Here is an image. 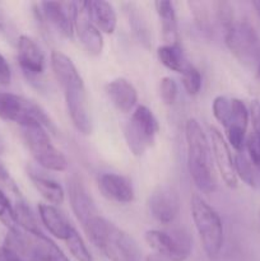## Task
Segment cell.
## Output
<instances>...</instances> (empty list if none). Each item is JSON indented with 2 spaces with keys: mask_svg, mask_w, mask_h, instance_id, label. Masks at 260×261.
Returning <instances> with one entry per match:
<instances>
[{
  "mask_svg": "<svg viewBox=\"0 0 260 261\" xmlns=\"http://www.w3.org/2000/svg\"><path fill=\"white\" fill-rule=\"evenodd\" d=\"M27 261H70L60 247L45 234L24 232Z\"/></svg>",
  "mask_w": 260,
  "mask_h": 261,
  "instance_id": "16",
  "label": "cell"
},
{
  "mask_svg": "<svg viewBox=\"0 0 260 261\" xmlns=\"http://www.w3.org/2000/svg\"><path fill=\"white\" fill-rule=\"evenodd\" d=\"M20 130L31 155L41 167L54 172H63L68 168L65 155L53 144L42 125L32 124L20 127Z\"/></svg>",
  "mask_w": 260,
  "mask_h": 261,
  "instance_id": "5",
  "label": "cell"
},
{
  "mask_svg": "<svg viewBox=\"0 0 260 261\" xmlns=\"http://www.w3.org/2000/svg\"><path fill=\"white\" fill-rule=\"evenodd\" d=\"M30 178L33 186L37 189L42 198L46 199L47 203H50V205L55 206L63 204L65 193H64V189L61 188L60 184H58L53 178L46 177V176L36 172H30Z\"/></svg>",
  "mask_w": 260,
  "mask_h": 261,
  "instance_id": "22",
  "label": "cell"
},
{
  "mask_svg": "<svg viewBox=\"0 0 260 261\" xmlns=\"http://www.w3.org/2000/svg\"><path fill=\"white\" fill-rule=\"evenodd\" d=\"M252 5H254V8L256 9V13L259 14V17H260V2H254L252 3Z\"/></svg>",
  "mask_w": 260,
  "mask_h": 261,
  "instance_id": "36",
  "label": "cell"
},
{
  "mask_svg": "<svg viewBox=\"0 0 260 261\" xmlns=\"http://www.w3.org/2000/svg\"><path fill=\"white\" fill-rule=\"evenodd\" d=\"M75 32L84 50L92 56H97L103 48V37L98 28L93 24L86 8V3L78 4V13L75 18Z\"/></svg>",
  "mask_w": 260,
  "mask_h": 261,
  "instance_id": "14",
  "label": "cell"
},
{
  "mask_svg": "<svg viewBox=\"0 0 260 261\" xmlns=\"http://www.w3.org/2000/svg\"><path fill=\"white\" fill-rule=\"evenodd\" d=\"M245 148L249 154V160L255 167L260 168V134L252 132L246 137Z\"/></svg>",
  "mask_w": 260,
  "mask_h": 261,
  "instance_id": "30",
  "label": "cell"
},
{
  "mask_svg": "<svg viewBox=\"0 0 260 261\" xmlns=\"http://www.w3.org/2000/svg\"><path fill=\"white\" fill-rule=\"evenodd\" d=\"M160 94L161 98L166 105L171 106V105L175 103L176 97H177V84H176V82L170 76H165V78L161 79Z\"/></svg>",
  "mask_w": 260,
  "mask_h": 261,
  "instance_id": "31",
  "label": "cell"
},
{
  "mask_svg": "<svg viewBox=\"0 0 260 261\" xmlns=\"http://www.w3.org/2000/svg\"><path fill=\"white\" fill-rule=\"evenodd\" d=\"M51 68L56 81L63 89L71 122L78 132L89 135L92 132V121L89 116L86 87L78 69L73 61L60 51H53L51 54Z\"/></svg>",
  "mask_w": 260,
  "mask_h": 261,
  "instance_id": "1",
  "label": "cell"
},
{
  "mask_svg": "<svg viewBox=\"0 0 260 261\" xmlns=\"http://www.w3.org/2000/svg\"><path fill=\"white\" fill-rule=\"evenodd\" d=\"M41 12L48 23L54 25L65 37H73L75 32V18L78 13L76 3H41Z\"/></svg>",
  "mask_w": 260,
  "mask_h": 261,
  "instance_id": "11",
  "label": "cell"
},
{
  "mask_svg": "<svg viewBox=\"0 0 260 261\" xmlns=\"http://www.w3.org/2000/svg\"><path fill=\"white\" fill-rule=\"evenodd\" d=\"M226 45L241 63L256 66L260 61L259 37L250 23H235L226 32Z\"/></svg>",
  "mask_w": 260,
  "mask_h": 261,
  "instance_id": "9",
  "label": "cell"
},
{
  "mask_svg": "<svg viewBox=\"0 0 260 261\" xmlns=\"http://www.w3.org/2000/svg\"><path fill=\"white\" fill-rule=\"evenodd\" d=\"M3 150H4V144H3V140L0 138V157L3 154ZM0 180L2 181H8L9 180V173H8V170L5 168V166L3 165V162L0 161Z\"/></svg>",
  "mask_w": 260,
  "mask_h": 261,
  "instance_id": "34",
  "label": "cell"
},
{
  "mask_svg": "<svg viewBox=\"0 0 260 261\" xmlns=\"http://www.w3.org/2000/svg\"><path fill=\"white\" fill-rule=\"evenodd\" d=\"M256 71H257V75L260 76V61L257 63V65H256Z\"/></svg>",
  "mask_w": 260,
  "mask_h": 261,
  "instance_id": "37",
  "label": "cell"
},
{
  "mask_svg": "<svg viewBox=\"0 0 260 261\" xmlns=\"http://www.w3.org/2000/svg\"><path fill=\"white\" fill-rule=\"evenodd\" d=\"M14 216L17 227L23 228V231L31 234H42L40 226L37 223V219L33 216L32 211L25 203L18 201L14 205Z\"/></svg>",
  "mask_w": 260,
  "mask_h": 261,
  "instance_id": "24",
  "label": "cell"
},
{
  "mask_svg": "<svg viewBox=\"0 0 260 261\" xmlns=\"http://www.w3.org/2000/svg\"><path fill=\"white\" fill-rule=\"evenodd\" d=\"M191 217L195 224L203 249L208 257H218L224 241L223 223L219 214L199 194H194L190 200Z\"/></svg>",
  "mask_w": 260,
  "mask_h": 261,
  "instance_id": "4",
  "label": "cell"
},
{
  "mask_svg": "<svg viewBox=\"0 0 260 261\" xmlns=\"http://www.w3.org/2000/svg\"><path fill=\"white\" fill-rule=\"evenodd\" d=\"M158 59L161 63L166 66L167 69L177 73L183 74L185 69L190 65L188 63L185 55H184L183 48L178 45H163L158 47L157 50Z\"/></svg>",
  "mask_w": 260,
  "mask_h": 261,
  "instance_id": "23",
  "label": "cell"
},
{
  "mask_svg": "<svg viewBox=\"0 0 260 261\" xmlns=\"http://www.w3.org/2000/svg\"><path fill=\"white\" fill-rule=\"evenodd\" d=\"M86 8L88 10V14L93 24L99 30V32H103L106 35L114 33L116 28L117 17L112 4L103 0H96V2H84Z\"/></svg>",
  "mask_w": 260,
  "mask_h": 261,
  "instance_id": "20",
  "label": "cell"
},
{
  "mask_svg": "<svg viewBox=\"0 0 260 261\" xmlns=\"http://www.w3.org/2000/svg\"><path fill=\"white\" fill-rule=\"evenodd\" d=\"M12 81V71H10V66L8 61L5 60L4 56L0 54V84L8 86Z\"/></svg>",
  "mask_w": 260,
  "mask_h": 261,
  "instance_id": "32",
  "label": "cell"
},
{
  "mask_svg": "<svg viewBox=\"0 0 260 261\" xmlns=\"http://www.w3.org/2000/svg\"><path fill=\"white\" fill-rule=\"evenodd\" d=\"M0 119L14 122L20 127L40 124L46 130H54L51 120L38 105L7 92H0Z\"/></svg>",
  "mask_w": 260,
  "mask_h": 261,
  "instance_id": "6",
  "label": "cell"
},
{
  "mask_svg": "<svg viewBox=\"0 0 260 261\" xmlns=\"http://www.w3.org/2000/svg\"><path fill=\"white\" fill-rule=\"evenodd\" d=\"M98 189L102 195L114 203L129 204L134 200L135 193L132 181L117 173H102L98 176Z\"/></svg>",
  "mask_w": 260,
  "mask_h": 261,
  "instance_id": "15",
  "label": "cell"
},
{
  "mask_svg": "<svg viewBox=\"0 0 260 261\" xmlns=\"http://www.w3.org/2000/svg\"><path fill=\"white\" fill-rule=\"evenodd\" d=\"M181 75H183L184 88L188 92V94H190V96H196V94L200 92L201 88V75L198 71V69L194 68L190 64Z\"/></svg>",
  "mask_w": 260,
  "mask_h": 261,
  "instance_id": "27",
  "label": "cell"
},
{
  "mask_svg": "<svg viewBox=\"0 0 260 261\" xmlns=\"http://www.w3.org/2000/svg\"><path fill=\"white\" fill-rule=\"evenodd\" d=\"M145 242L155 255L168 261H185L191 254V240L181 229L145 232Z\"/></svg>",
  "mask_w": 260,
  "mask_h": 261,
  "instance_id": "8",
  "label": "cell"
},
{
  "mask_svg": "<svg viewBox=\"0 0 260 261\" xmlns=\"http://www.w3.org/2000/svg\"><path fill=\"white\" fill-rule=\"evenodd\" d=\"M83 229L107 260L140 261V250L135 240L101 214L94 217Z\"/></svg>",
  "mask_w": 260,
  "mask_h": 261,
  "instance_id": "2",
  "label": "cell"
},
{
  "mask_svg": "<svg viewBox=\"0 0 260 261\" xmlns=\"http://www.w3.org/2000/svg\"><path fill=\"white\" fill-rule=\"evenodd\" d=\"M18 61L20 68L31 75H38L45 70V55L28 36L18 38Z\"/></svg>",
  "mask_w": 260,
  "mask_h": 261,
  "instance_id": "17",
  "label": "cell"
},
{
  "mask_svg": "<svg viewBox=\"0 0 260 261\" xmlns=\"http://www.w3.org/2000/svg\"><path fill=\"white\" fill-rule=\"evenodd\" d=\"M106 94L115 109L122 114L132 111L138 102L137 89L125 78H116L107 83Z\"/></svg>",
  "mask_w": 260,
  "mask_h": 261,
  "instance_id": "18",
  "label": "cell"
},
{
  "mask_svg": "<svg viewBox=\"0 0 260 261\" xmlns=\"http://www.w3.org/2000/svg\"><path fill=\"white\" fill-rule=\"evenodd\" d=\"M68 191L73 213L75 214L78 222H81L82 227L84 228L94 217L99 216L98 209L94 205L93 199L87 191L83 181L78 176L70 177L68 182Z\"/></svg>",
  "mask_w": 260,
  "mask_h": 261,
  "instance_id": "13",
  "label": "cell"
},
{
  "mask_svg": "<svg viewBox=\"0 0 260 261\" xmlns=\"http://www.w3.org/2000/svg\"><path fill=\"white\" fill-rule=\"evenodd\" d=\"M64 242H65L69 251H70V254L73 255V257L76 261H92L91 252L87 249L83 239H82L81 234L76 232V229H74V231L71 232L70 236H69Z\"/></svg>",
  "mask_w": 260,
  "mask_h": 261,
  "instance_id": "26",
  "label": "cell"
},
{
  "mask_svg": "<svg viewBox=\"0 0 260 261\" xmlns=\"http://www.w3.org/2000/svg\"><path fill=\"white\" fill-rule=\"evenodd\" d=\"M38 216H40L41 222L43 226L47 228L51 234L59 240L65 241L71 232L74 231V227L69 223L66 217L59 211L56 206L50 205V204H40L38 205Z\"/></svg>",
  "mask_w": 260,
  "mask_h": 261,
  "instance_id": "19",
  "label": "cell"
},
{
  "mask_svg": "<svg viewBox=\"0 0 260 261\" xmlns=\"http://www.w3.org/2000/svg\"><path fill=\"white\" fill-rule=\"evenodd\" d=\"M211 140L212 152L222 180L229 189H236L239 185V178L235 170V158L232 157L228 143L226 142L222 133L214 126L211 127Z\"/></svg>",
  "mask_w": 260,
  "mask_h": 261,
  "instance_id": "12",
  "label": "cell"
},
{
  "mask_svg": "<svg viewBox=\"0 0 260 261\" xmlns=\"http://www.w3.org/2000/svg\"><path fill=\"white\" fill-rule=\"evenodd\" d=\"M145 261H168L166 259H163V257L158 256V255L153 254V255H148L147 257H145Z\"/></svg>",
  "mask_w": 260,
  "mask_h": 261,
  "instance_id": "35",
  "label": "cell"
},
{
  "mask_svg": "<svg viewBox=\"0 0 260 261\" xmlns=\"http://www.w3.org/2000/svg\"><path fill=\"white\" fill-rule=\"evenodd\" d=\"M0 261H24L20 257H18L17 255H14L13 252H10L9 250H7L5 247H0Z\"/></svg>",
  "mask_w": 260,
  "mask_h": 261,
  "instance_id": "33",
  "label": "cell"
},
{
  "mask_svg": "<svg viewBox=\"0 0 260 261\" xmlns=\"http://www.w3.org/2000/svg\"><path fill=\"white\" fill-rule=\"evenodd\" d=\"M160 132L157 119L148 107L138 106L125 126L126 144L133 154L142 155L152 148Z\"/></svg>",
  "mask_w": 260,
  "mask_h": 261,
  "instance_id": "7",
  "label": "cell"
},
{
  "mask_svg": "<svg viewBox=\"0 0 260 261\" xmlns=\"http://www.w3.org/2000/svg\"><path fill=\"white\" fill-rule=\"evenodd\" d=\"M155 10L161 19L162 25V35L165 40V45H178V32H177V19L173 3L171 2H155Z\"/></svg>",
  "mask_w": 260,
  "mask_h": 261,
  "instance_id": "21",
  "label": "cell"
},
{
  "mask_svg": "<svg viewBox=\"0 0 260 261\" xmlns=\"http://www.w3.org/2000/svg\"><path fill=\"white\" fill-rule=\"evenodd\" d=\"M188 170L196 188L203 193H212L216 189L213 160L211 145L205 133L195 119H189L185 125Z\"/></svg>",
  "mask_w": 260,
  "mask_h": 261,
  "instance_id": "3",
  "label": "cell"
},
{
  "mask_svg": "<svg viewBox=\"0 0 260 261\" xmlns=\"http://www.w3.org/2000/svg\"><path fill=\"white\" fill-rule=\"evenodd\" d=\"M181 200L178 191L171 185H162L155 189L149 196L148 208L150 214L157 222L170 224L180 213Z\"/></svg>",
  "mask_w": 260,
  "mask_h": 261,
  "instance_id": "10",
  "label": "cell"
},
{
  "mask_svg": "<svg viewBox=\"0 0 260 261\" xmlns=\"http://www.w3.org/2000/svg\"><path fill=\"white\" fill-rule=\"evenodd\" d=\"M216 14L217 19L222 24V27L227 31L235 24V14H233V7L229 3L226 2H218L216 3Z\"/></svg>",
  "mask_w": 260,
  "mask_h": 261,
  "instance_id": "29",
  "label": "cell"
},
{
  "mask_svg": "<svg viewBox=\"0 0 260 261\" xmlns=\"http://www.w3.org/2000/svg\"><path fill=\"white\" fill-rule=\"evenodd\" d=\"M235 170H236L237 178L244 181L246 185L255 188L256 177H255L254 165L250 162V160L246 155L242 154V152L237 153L236 157H235Z\"/></svg>",
  "mask_w": 260,
  "mask_h": 261,
  "instance_id": "25",
  "label": "cell"
},
{
  "mask_svg": "<svg viewBox=\"0 0 260 261\" xmlns=\"http://www.w3.org/2000/svg\"><path fill=\"white\" fill-rule=\"evenodd\" d=\"M0 222H3V224H5L9 231L18 229L15 223L14 206L10 204L8 196L2 190H0Z\"/></svg>",
  "mask_w": 260,
  "mask_h": 261,
  "instance_id": "28",
  "label": "cell"
}]
</instances>
